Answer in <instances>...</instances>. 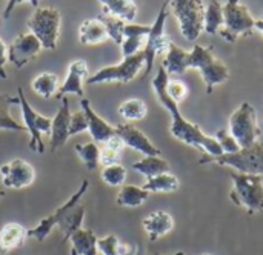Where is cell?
Listing matches in <instances>:
<instances>
[{
	"label": "cell",
	"instance_id": "6da1fadb",
	"mask_svg": "<svg viewBox=\"0 0 263 255\" xmlns=\"http://www.w3.org/2000/svg\"><path fill=\"white\" fill-rule=\"evenodd\" d=\"M170 75L166 74V71L160 66L157 71V75L153 79V89L159 99V103L171 114V128L170 132L173 137H176L177 140L183 142L188 146H193L196 149L205 151L206 155L210 157H220L223 155L222 148L219 146V143L216 142V139L206 135L200 126L191 123L190 120H186L179 109V105L176 102H173L170 99V95L166 94V85H168Z\"/></svg>",
	"mask_w": 263,
	"mask_h": 255
},
{
	"label": "cell",
	"instance_id": "7a4b0ae2",
	"mask_svg": "<svg viewBox=\"0 0 263 255\" xmlns=\"http://www.w3.org/2000/svg\"><path fill=\"white\" fill-rule=\"evenodd\" d=\"M190 68L200 72L208 94H211L216 86L223 85L230 80V69L220 58L214 55L213 46L194 45L186 60V69Z\"/></svg>",
	"mask_w": 263,
	"mask_h": 255
},
{
	"label": "cell",
	"instance_id": "3957f363",
	"mask_svg": "<svg viewBox=\"0 0 263 255\" xmlns=\"http://www.w3.org/2000/svg\"><path fill=\"white\" fill-rule=\"evenodd\" d=\"M233 189L230 199L234 205L243 208L250 215L263 211V177L240 174L233 171L231 174Z\"/></svg>",
	"mask_w": 263,
	"mask_h": 255
},
{
	"label": "cell",
	"instance_id": "277c9868",
	"mask_svg": "<svg viewBox=\"0 0 263 255\" xmlns=\"http://www.w3.org/2000/svg\"><path fill=\"white\" fill-rule=\"evenodd\" d=\"M200 165H217L233 168L240 174L262 175L263 177V142H257L250 148L240 149L236 154H223L220 157L203 155L199 160Z\"/></svg>",
	"mask_w": 263,
	"mask_h": 255
},
{
	"label": "cell",
	"instance_id": "5b68a950",
	"mask_svg": "<svg viewBox=\"0 0 263 255\" xmlns=\"http://www.w3.org/2000/svg\"><path fill=\"white\" fill-rule=\"evenodd\" d=\"M254 29L256 20L247 5L237 0H230L223 5V26L219 34L227 42L234 43L239 38L250 35Z\"/></svg>",
	"mask_w": 263,
	"mask_h": 255
},
{
	"label": "cell",
	"instance_id": "8992f818",
	"mask_svg": "<svg viewBox=\"0 0 263 255\" xmlns=\"http://www.w3.org/2000/svg\"><path fill=\"white\" fill-rule=\"evenodd\" d=\"M170 9L179 22L180 34L196 42L203 32L205 25V3L199 0H174L170 2Z\"/></svg>",
	"mask_w": 263,
	"mask_h": 255
},
{
	"label": "cell",
	"instance_id": "52a82bcc",
	"mask_svg": "<svg viewBox=\"0 0 263 255\" xmlns=\"http://www.w3.org/2000/svg\"><path fill=\"white\" fill-rule=\"evenodd\" d=\"M60 12L55 8H39L26 20L29 32L40 42L43 49L54 51L60 35Z\"/></svg>",
	"mask_w": 263,
	"mask_h": 255
},
{
	"label": "cell",
	"instance_id": "ba28073f",
	"mask_svg": "<svg viewBox=\"0 0 263 255\" xmlns=\"http://www.w3.org/2000/svg\"><path fill=\"white\" fill-rule=\"evenodd\" d=\"M230 134L236 139L242 149L253 146L259 142L262 131L257 122L256 108L245 102L242 103L230 117Z\"/></svg>",
	"mask_w": 263,
	"mask_h": 255
},
{
	"label": "cell",
	"instance_id": "9c48e42d",
	"mask_svg": "<svg viewBox=\"0 0 263 255\" xmlns=\"http://www.w3.org/2000/svg\"><path fill=\"white\" fill-rule=\"evenodd\" d=\"M170 14V3H163L159 9V14L151 25V31L146 37V43L143 48V55H145V71L143 77L149 75V72L154 68V60L159 54H166L173 40L170 38L168 34H165V23Z\"/></svg>",
	"mask_w": 263,
	"mask_h": 255
},
{
	"label": "cell",
	"instance_id": "30bf717a",
	"mask_svg": "<svg viewBox=\"0 0 263 255\" xmlns=\"http://www.w3.org/2000/svg\"><path fill=\"white\" fill-rule=\"evenodd\" d=\"M17 97H18V105L22 108V119H23V126L29 132V143L28 148L32 152L43 154L45 152V145L42 134H51V126H52V119L45 117L39 114L26 100L23 89L17 88Z\"/></svg>",
	"mask_w": 263,
	"mask_h": 255
},
{
	"label": "cell",
	"instance_id": "8fae6325",
	"mask_svg": "<svg viewBox=\"0 0 263 255\" xmlns=\"http://www.w3.org/2000/svg\"><path fill=\"white\" fill-rule=\"evenodd\" d=\"M143 66H145V55L140 51L136 55L123 58L117 65L100 68L97 72H94L86 79V83L88 85H102V83H112V82L129 83L137 77V74Z\"/></svg>",
	"mask_w": 263,
	"mask_h": 255
},
{
	"label": "cell",
	"instance_id": "7c38bea8",
	"mask_svg": "<svg viewBox=\"0 0 263 255\" xmlns=\"http://www.w3.org/2000/svg\"><path fill=\"white\" fill-rule=\"evenodd\" d=\"M88 188H89V182L85 179L83 182H82V185H80V188L62 205V206H59L51 215H48V217H45V219H42L39 223H37V226L35 228H31V229H28V237H32L34 240H37V242H45V239L51 234V231L54 229V226H57L59 225V222L63 219V215L69 211V209H72L74 206H77L79 203H80V200H82V197L85 195V192L88 191Z\"/></svg>",
	"mask_w": 263,
	"mask_h": 255
},
{
	"label": "cell",
	"instance_id": "4fadbf2b",
	"mask_svg": "<svg viewBox=\"0 0 263 255\" xmlns=\"http://www.w3.org/2000/svg\"><path fill=\"white\" fill-rule=\"evenodd\" d=\"M2 185L12 189H23L34 183L35 169L32 165L22 159H15L9 163L0 166Z\"/></svg>",
	"mask_w": 263,
	"mask_h": 255
},
{
	"label": "cell",
	"instance_id": "5bb4252c",
	"mask_svg": "<svg viewBox=\"0 0 263 255\" xmlns=\"http://www.w3.org/2000/svg\"><path fill=\"white\" fill-rule=\"evenodd\" d=\"M42 49L43 48L40 42L31 32H23V34H18L14 38V42L8 46V60L17 69H20L29 60L35 58Z\"/></svg>",
	"mask_w": 263,
	"mask_h": 255
},
{
	"label": "cell",
	"instance_id": "9a60e30c",
	"mask_svg": "<svg viewBox=\"0 0 263 255\" xmlns=\"http://www.w3.org/2000/svg\"><path fill=\"white\" fill-rule=\"evenodd\" d=\"M116 131H117V135L123 140L125 146L143 154L145 157L162 155V151L136 126H133V125H117Z\"/></svg>",
	"mask_w": 263,
	"mask_h": 255
},
{
	"label": "cell",
	"instance_id": "2e32d148",
	"mask_svg": "<svg viewBox=\"0 0 263 255\" xmlns=\"http://www.w3.org/2000/svg\"><path fill=\"white\" fill-rule=\"evenodd\" d=\"M71 111H69V102L66 97L62 99V105L52 119V126H51V134H49V151L55 152L59 148L65 146L69 135V123H71Z\"/></svg>",
	"mask_w": 263,
	"mask_h": 255
},
{
	"label": "cell",
	"instance_id": "e0dca14e",
	"mask_svg": "<svg viewBox=\"0 0 263 255\" xmlns=\"http://www.w3.org/2000/svg\"><path fill=\"white\" fill-rule=\"evenodd\" d=\"M88 65L85 60L77 58L72 60L68 66V74L63 82V85L59 88L55 97L57 100H62L66 94H74L83 99V80L88 79Z\"/></svg>",
	"mask_w": 263,
	"mask_h": 255
},
{
	"label": "cell",
	"instance_id": "ac0fdd59",
	"mask_svg": "<svg viewBox=\"0 0 263 255\" xmlns=\"http://www.w3.org/2000/svg\"><path fill=\"white\" fill-rule=\"evenodd\" d=\"M80 108L83 111V114L88 119V131L94 140V143H105L108 139H111L112 135L117 134L116 126H111L105 119H102L91 106L88 99H82L80 100Z\"/></svg>",
	"mask_w": 263,
	"mask_h": 255
},
{
	"label": "cell",
	"instance_id": "d6986e66",
	"mask_svg": "<svg viewBox=\"0 0 263 255\" xmlns=\"http://www.w3.org/2000/svg\"><path fill=\"white\" fill-rule=\"evenodd\" d=\"M149 242H157L174 229V219L166 211H154L142 220Z\"/></svg>",
	"mask_w": 263,
	"mask_h": 255
},
{
	"label": "cell",
	"instance_id": "ffe728a7",
	"mask_svg": "<svg viewBox=\"0 0 263 255\" xmlns=\"http://www.w3.org/2000/svg\"><path fill=\"white\" fill-rule=\"evenodd\" d=\"M151 26L137 25V23H126L123 29V43H122V54L123 58L136 55L140 52L143 40L148 37Z\"/></svg>",
	"mask_w": 263,
	"mask_h": 255
},
{
	"label": "cell",
	"instance_id": "44dd1931",
	"mask_svg": "<svg viewBox=\"0 0 263 255\" xmlns=\"http://www.w3.org/2000/svg\"><path fill=\"white\" fill-rule=\"evenodd\" d=\"M28 239V229L18 223H5L0 229V255H8L20 248Z\"/></svg>",
	"mask_w": 263,
	"mask_h": 255
},
{
	"label": "cell",
	"instance_id": "7402d4cb",
	"mask_svg": "<svg viewBox=\"0 0 263 255\" xmlns=\"http://www.w3.org/2000/svg\"><path fill=\"white\" fill-rule=\"evenodd\" d=\"M102 15H112L125 23H133L137 15V5L133 0H102Z\"/></svg>",
	"mask_w": 263,
	"mask_h": 255
},
{
	"label": "cell",
	"instance_id": "603a6c76",
	"mask_svg": "<svg viewBox=\"0 0 263 255\" xmlns=\"http://www.w3.org/2000/svg\"><path fill=\"white\" fill-rule=\"evenodd\" d=\"M108 38L103 22L97 18H86L79 26V42L82 45H99Z\"/></svg>",
	"mask_w": 263,
	"mask_h": 255
},
{
	"label": "cell",
	"instance_id": "cb8c5ba5",
	"mask_svg": "<svg viewBox=\"0 0 263 255\" xmlns=\"http://www.w3.org/2000/svg\"><path fill=\"white\" fill-rule=\"evenodd\" d=\"M85 215H86V206L79 203L77 206H74L72 209H69L63 219L59 222V229L62 231L63 234V240L62 243H66L71 236L74 232H77L79 229H82V225H83V220H85Z\"/></svg>",
	"mask_w": 263,
	"mask_h": 255
},
{
	"label": "cell",
	"instance_id": "d4e9b609",
	"mask_svg": "<svg viewBox=\"0 0 263 255\" xmlns=\"http://www.w3.org/2000/svg\"><path fill=\"white\" fill-rule=\"evenodd\" d=\"M188 51L177 46L174 42L171 43L165 60L162 63V68L166 71L168 75H182L186 71V60H188Z\"/></svg>",
	"mask_w": 263,
	"mask_h": 255
},
{
	"label": "cell",
	"instance_id": "484cf974",
	"mask_svg": "<svg viewBox=\"0 0 263 255\" xmlns=\"http://www.w3.org/2000/svg\"><path fill=\"white\" fill-rule=\"evenodd\" d=\"M71 255H97V236L91 229H79L69 239Z\"/></svg>",
	"mask_w": 263,
	"mask_h": 255
},
{
	"label": "cell",
	"instance_id": "4316f807",
	"mask_svg": "<svg viewBox=\"0 0 263 255\" xmlns=\"http://www.w3.org/2000/svg\"><path fill=\"white\" fill-rule=\"evenodd\" d=\"M133 169L137 171L139 174L145 175L149 180V179H154L157 175H162V174L170 172V163L165 159H162L160 155H156V157H143L142 160L133 163Z\"/></svg>",
	"mask_w": 263,
	"mask_h": 255
},
{
	"label": "cell",
	"instance_id": "83f0119b",
	"mask_svg": "<svg viewBox=\"0 0 263 255\" xmlns=\"http://www.w3.org/2000/svg\"><path fill=\"white\" fill-rule=\"evenodd\" d=\"M149 192L145 191L143 188L134 186V185H123L117 194V205L123 206V208H139L142 206L148 199H149Z\"/></svg>",
	"mask_w": 263,
	"mask_h": 255
},
{
	"label": "cell",
	"instance_id": "f1b7e54d",
	"mask_svg": "<svg viewBox=\"0 0 263 255\" xmlns=\"http://www.w3.org/2000/svg\"><path fill=\"white\" fill-rule=\"evenodd\" d=\"M18 105V97H12L9 94H0V131L6 129V131H25L26 128L20 123H17L11 114H9V108Z\"/></svg>",
	"mask_w": 263,
	"mask_h": 255
},
{
	"label": "cell",
	"instance_id": "f546056e",
	"mask_svg": "<svg viewBox=\"0 0 263 255\" xmlns=\"http://www.w3.org/2000/svg\"><path fill=\"white\" fill-rule=\"evenodd\" d=\"M222 26H223V5L220 2H206L203 31L213 35L216 32H220Z\"/></svg>",
	"mask_w": 263,
	"mask_h": 255
},
{
	"label": "cell",
	"instance_id": "4dcf8cb0",
	"mask_svg": "<svg viewBox=\"0 0 263 255\" xmlns=\"http://www.w3.org/2000/svg\"><path fill=\"white\" fill-rule=\"evenodd\" d=\"M145 191H148L149 194H157V192H176L179 188H180V180L171 174V172H166V174H162V175H157L154 179H149L146 180V183L142 186Z\"/></svg>",
	"mask_w": 263,
	"mask_h": 255
},
{
	"label": "cell",
	"instance_id": "1f68e13d",
	"mask_svg": "<svg viewBox=\"0 0 263 255\" xmlns=\"http://www.w3.org/2000/svg\"><path fill=\"white\" fill-rule=\"evenodd\" d=\"M31 86L40 97L49 99L59 91V77L52 72H42L31 82Z\"/></svg>",
	"mask_w": 263,
	"mask_h": 255
},
{
	"label": "cell",
	"instance_id": "d6a6232c",
	"mask_svg": "<svg viewBox=\"0 0 263 255\" xmlns=\"http://www.w3.org/2000/svg\"><path fill=\"white\" fill-rule=\"evenodd\" d=\"M119 114H120V117H123L128 122H137V120H142L146 117L148 106L140 99H129V100H125L119 106Z\"/></svg>",
	"mask_w": 263,
	"mask_h": 255
},
{
	"label": "cell",
	"instance_id": "836d02e7",
	"mask_svg": "<svg viewBox=\"0 0 263 255\" xmlns=\"http://www.w3.org/2000/svg\"><path fill=\"white\" fill-rule=\"evenodd\" d=\"M74 151L77 152V155L80 157V160L83 162V165L86 166V169L94 171L99 166V154H100V148L91 142V143H85L80 145L77 143L74 146Z\"/></svg>",
	"mask_w": 263,
	"mask_h": 255
},
{
	"label": "cell",
	"instance_id": "e575fe53",
	"mask_svg": "<svg viewBox=\"0 0 263 255\" xmlns=\"http://www.w3.org/2000/svg\"><path fill=\"white\" fill-rule=\"evenodd\" d=\"M99 18L105 25L108 38H111L116 45H122L123 43V29H125L126 23L117 17H112V15H100Z\"/></svg>",
	"mask_w": 263,
	"mask_h": 255
},
{
	"label": "cell",
	"instance_id": "d590c367",
	"mask_svg": "<svg viewBox=\"0 0 263 255\" xmlns=\"http://www.w3.org/2000/svg\"><path fill=\"white\" fill-rule=\"evenodd\" d=\"M100 177H102V182L108 186H123L126 180V168L120 163L106 166L103 168Z\"/></svg>",
	"mask_w": 263,
	"mask_h": 255
},
{
	"label": "cell",
	"instance_id": "8d00e7d4",
	"mask_svg": "<svg viewBox=\"0 0 263 255\" xmlns=\"http://www.w3.org/2000/svg\"><path fill=\"white\" fill-rule=\"evenodd\" d=\"M214 139L219 143V146L222 148L223 154H236V152H239L242 149L239 146V143L236 142V139L230 134L228 129H219L216 132Z\"/></svg>",
	"mask_w": 263,
	"mask_h": 255
},
{
	"label": "cell",
	"instance_id": "74e56055",
	"mask_svg": "<svg viewBox=\"0 0 263 255\" xmlns=\"http://www.w3.org/2000/svg\"><path fill=\"white\" fill-rule=\"evenodd\" d=\"M166 94L170 95V99L173 102H176L179 105L182 100H185L188 97V88H186V85L182 80H179V79H173L171 80L170 79L168 85H166Z\"/></svg>",
	"mask_w": 263,
	"mask_h": 255
},
{
	"label": "cell",
	"instance_id": "f35d334b",
	"mask_svg": "<svg viewBox=\"0 0 263 255\" xmlns=\"http://www.w3.org/2000/svg\"><path fill=\"white\" fill-rule=\"evenodd\" d=\"M119 239L117 236L111 234L106 236L103 239H97V251H100L103 255H119L117 249H119Z\"/></svg>",
	"mask_w": 263,
	"mask_h": 255
},
{
	"label": "cell",
	"instance_id": "ab89813d",
	"mask_svg": "<svg viewBox=\"0 0 263 255\" xmlns=\"http://www.w3.org/2000/svg\"><path fill=\"white\" fill-rule=\"evenodd\" d=\"M88 129V119L83 114V111L71 114V123H69V135H77Z\"/></svg>",
	"mask_w": 263,
	"mask_h": 255
},
{
	"label": "cell",
	"instance_id": "60d3db41",
	"mask_svg": "<svg viewBox=\"0 0 263 255\" xmlns=\"http://www.w3.org/2000/svg\"><path fill=\"white\" fill-rule=\"evenodd\" d=\"M122 159V154L120 152H116L112 149H108V148H102L100 149V154H99V163L103 165V168L106 166H111V165H117Z\"/></svg>",
	"mask_w": 263,
	"mask_h": 255
},
{
	"label": "cell",
	"instance_id": "b9f144b4",
	"mask_svg": "<svg viewBox=\"0 0 263 255\" xmlns=\"http://www.w3.org/2000/svg\"><path fill=\"white\" fill-rule=\"evenodd\" d=\"M105 148L112 149V151L122 154V152H123V148H125V143H123V140L116 134V135H112L111 139H108V140L105 142Z\"/></svg>",
	"mask_w": 263,
	"mask_h": 255
},
{
	"label": "cell",
	"instance_id": "7bdbcfd3",
	"mask_svg": "<svg viewBox=\"0 0 263 255\" xmlns=\"http://www.w3.org/2000/svg\"><path fill=\"white\" fill-rule=\"evenodd\" d=\"M8 60V48L0 38V79H6V71H5V63Z\"/></svg>",
	"mask_w": 263,
	"mask_h": 255
},
{
	"label": "cell",
	"instance_id": "ee69618b",
	"mask_svg": "<svg viewBox=\"0 0 263 255\" xmlns=\"http://www.w3.org/2000/svg\"><path fill=\"white\" fill-rule=\"evenodd\" d=\"M137 252V246L136 245H128V243H119V255H136Z\"/></svg>",
	"mask_w": 263,
	"mask_h": 255
},
{
	"label": "cell",
	"instance_id": "f6af8a7d",
	"mask_svg": "<svg viewBox=\"0 0 263 255\" xmlns=\"http://www.w3.org/2000/svg\"><path fill=\"white\" fill-rule=\"evenodd\" d=\"M256 29H257V31H260V34L263 35V18H260V20H256Z\"/></svg>",
	"mask_w": 263,
	"mask_h": 255
},
{
	"label": "cell",
	"instance_id": "bcb514c9",
	"mask_svg": "<svg viewBox=\"0 0 263 255\" xmlns=\"http://www.w3.org/2000/svg\"><path fill=\"white\" fill-rule=\"evenodd\" d=\"M156 255H165V254H156ZM168 255H185V252H182V251H180V252H176V254H168Z\"/></svg>",
	"mask_w": 263,
	"mask_h": 255
},
{
	"label": "cell",
	"instance_id": "7dc6e473",
	"mask_svg": "<svg viewBox=\"0 0 263 255\" xmlns=\"http://www.w3.org/2000/svg\"><path fill=\"white\" fill-rule=\"evenodd\" d=\"M5 194H6V192H5V189H3V188H0V197H5Z\"/></svg>",
	"mask_w": 263,
	"mask_h": 255
},
{
	"label": "cell",
	"instance_id": "c3c4849f",
	"mask_svg": "<svg viewBox=\"0 0 263 255\" xmlns=\"http://www.w3.org/2000/svg\"><path fill=\"white\" fill-rule=\"evenodd\" d=\"M202 255H213V254H208V252H205V254H202Z\"/></svg>",
	"mask_w": 263,
	"mask_h": 255
}]
</instances>
